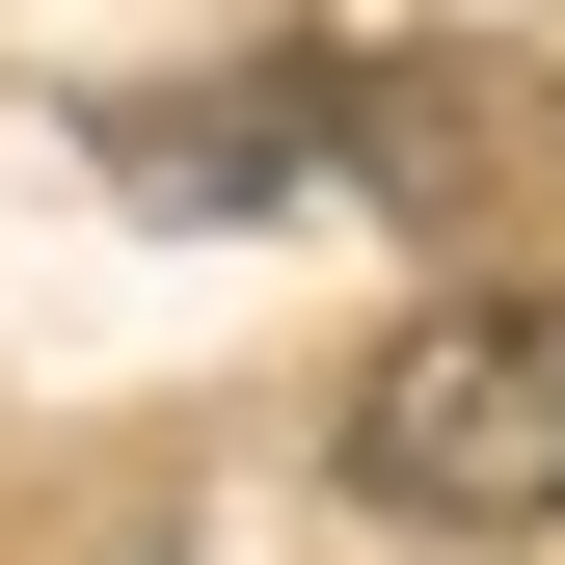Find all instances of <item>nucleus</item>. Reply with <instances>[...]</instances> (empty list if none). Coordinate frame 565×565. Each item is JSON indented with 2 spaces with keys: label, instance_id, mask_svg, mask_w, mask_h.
<instances>
[{
  "label": "nucleus",
  "instance_id": "nucleus-1",
  "mask_svg": "<svg viewBox=\"0 0 565 565\" xmlns=\"http://www.w3.org/2000/svg\"><path fill=\"white\" fill-rule=\"evenodd\" d=\"M350 484L431 539H565V297H431L350 377Z\"/></svg>",
  "mask_w": 565,
  "mask_h": 565
},
{
  "label": "nucleus",
  "instance_id": "nucleus-2",
  "mask_svg": "<svg viewBox=\"0 0 565 565\" xmlns=\"http://www.w3.org/2000/svg\"><path fill=\"white\" fill-rule=\"evenodd\" d=\"M82 162L135 216H269L297 162H350V82H135V108H82Z\"/></svg>",
  "mask_w": 565,
  "mask_h": 565
}]
</instances>
